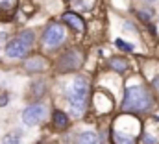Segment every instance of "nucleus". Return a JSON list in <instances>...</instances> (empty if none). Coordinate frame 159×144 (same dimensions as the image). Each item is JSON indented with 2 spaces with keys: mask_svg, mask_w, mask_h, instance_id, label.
Instances as JSON below:
<instances>
[{
  "mask_svg": "<svg viewBox=\"0 0 159 144\" xmlns=\"http://www.w3.org/2000/svg\"><path fill=\"white\" fill-rule=\"evenodd\" d=\"M87 91H89V83L85 78L78 76L69 91V102H70V111L74 116H80L85 111V98H87Z\"/></svg>",
  "mask_w": 159,
  "mask_h": 144,
  "instance_id": "f257e3e1",
  "label": "nucleus"
},
{
  "mask_svg": "<svg viewBox=\"0 0 159 144\" xmlns=\"http://www.w3.org/2000/svg\"><path fill=\"white\" fill-rule=\"evenodd\" d=\"M24 69L28 72H41L46 69V61L41 57V56H34V57H30L26 63H24Z\"/></svg>",
  "mask_w": 159,
  "mask_h": 144,
  "instance_id": "6e6552de",
  "label": "nucleus"
},
{
  "mask_svg": "<svg viewBox=\"0 0 159 144\" xmlns=\"http://www.w3.org/2000/svg\"><path fill=\"white\" fill-rule=\"evenodd\" d=\"M4 144H20V137H19V133H17V131L7 133V135L4 137Z\"/></svg>",
  "mask_w": 159,
  "mask_h": 144,
  "instance_id": "4468645a",
  "label": "nucleus"
},
{
  "mask_svg": "<svg viewBox=\"0 0 159 144\" xmlns=\"http://www.w3.org/2000/svg\"><path fill=\"white\" fill-rule=\"evenodd\" d=\"M6 102H7V96H2V98H0V106H4Z\"/></svg>",
  "mask_w": 159,
  "mask_h": 144,
  "instance_id": "a211bd4d",
  "label": "nucleus"
},
{
  "mask_svg": "<svg viewBox=\"0 0 159 144\" xmlns=\"http://www.w3.org/2000/svg\"><path fill=\"white\" fill-rule=\"evenodd\" d=\"M115 44H117L119 48H122V50H126V52H131V50H133V44H128V43H124L122 39H117Z\"/></svg>",
  "mask_w": 159,
  "mask_h": 144,
  "instance_id": "dca6fc26",
  "label": "nucleus"
},
{
  "mask_svg": "<svg viewBox=\"0 0 159 144\" xmlns=\"http://www.w3.org/2000/svg\"><path fill=\"white\" fill-rule=\"evenodd\" d=\"M143 141H144V144H157L156 139H152V135H144V139H143Z\"/></svg>",
  "mask_w": 159,
  "mask_h": 144,
  "instance_id": "f3484780",
  "label": "nucleus"
},
{
  "mask_svg": "<svg viewBox=\"0 0 159 144\" xmlns=\"http://www.w3.org/2000/svg\"><path fill=\"white\" fill-rule=\"evenodd\" d=\"M17 4H19V0H0V9L9 13L17 7Z\"/></svg>",
  "mask_w": 159,
  "mask_h": 144,
  "instance_id": "9b49d317",
  "label": "nucleus"
},
{
  "mask_svg": "<svg viewBox=\"0 0 159 144\" xmlns=\"http://www.w3.org/2000/svg\"><path fill=\"white\" fill-rule=\"evenodd\" d=\"M63 20H65L72 30H76L78 34H83V32H85V24H83V20L80 19L78 15H74V13H65V15H63Z\"/></svg>",
  "mask_w": 159,
  "mask_h": 144,
  "instance_id": "0eeeda50",
  "label": "nucleus"
},
{
  "mask_svg": "<svg viewBox=\"0 0 159 144\" xmlns=\"http://www.w3.org/2000/svg\"><path fill=\"white\" fill-rule=\"evenodd\" d=\"M63 39H65V28L57 22H52L46 26V30L43 34V44L52 48V46H57Z\"/></svg>",
  "mask_w": 159,
  "mask_h": 144,
  "instance_id": "7ed1b4c3",
  "label": "nucleus"
},
{
  "mask_svg": "<svg viewBox=\"0 0 159 144\" xmlns=\"http://www.w3.org/2000/svg\"><path fill=\"white\" fill-rule=\"evenodd\" d=\"M54 124H56L57 129H65V128L69 126V118H67V115L61 113V111H56V113H54Z\"/></svg>",
  "mask_w": 159,
  "mask_h": 144,
  "instance_id": "1a4fd4ad",
  "label": "nucleus"
},
{
  "mask_svg": "<svg viewBox=\"0 0 159 144\" xmlns=\"http://www.w3.org/2000/svg\"><path fill=\"white\" fill-rule=\"evenodd\" d=\"M46 116V107L43 104H34L22 111V122L26 126H35Z\"/></svg>",
  "mask_w": 159,
  "mask_h": 144,
  "instance_id": "20e7f679",
  "label": "nucleus"
},
{
  "mask_svg": "<svg viewBox=\"0 0 159 144\" xmlns=\"http://www.w3.org/2000/svg\"><path fill=\"white\" fill-rule=\"evenodd\" d=\"M124 109L128 111H144L152 106V98L150 94L143 89V87H129L124 94Z\"/></svg>",
  "mask_w": 159,
  "mask_h": 144,
  "instance_id": "f03ea898",
  "label": "nucleus"
},
{
  "mask_svg": "<svg viewBox=\"0 0 159 144\" xmlns=\"http://www.w3.org/2000/svg\"><path fill=\"white\" fill-rule=\"evenodd\" d=\"M81 65V56H80L76 50H70L67 52L61 59H59V70L67 72V70H74Z\"/></svg>",
  "mask_w": 159,
  "mask_h": 144,
  "instance_id": "39448f33",
  "label": "nucleus"
},
{
  "mask_svg": "<svg viewBox=\"0 0 159 144\" xmlns=\"http://www.w3.org/2000/svg\"><path fill=\"white\" fill-rule=\"evenodd\" d=\"M111 67L119 72H124L128 69V61H126V59H120V57L119 59H113V61H111Z\"/></svg>",
  "mask_w": 159,
  "mask_h": 144,
  "instance_id": "f8f14e48",
  "label": "nucleus"
},
{
  "mask_svg": "<svg viewBox=\"0 0 159 144\" xmlns=\"http://www.w3.org/2000/svg\"><path fill=\"white\" fill-rule=\"evenodd\" d=\"M115 139H117L119 144H133V137H128V135H120V133H117Z\"/></svg>",
  "mask_w": 159,
  "mask_h": 144,
  "instance_id": "2eb2a0df",
  "label": "nucleus"
},
{
  "mask_svg": "<svg viewBox=\"0 0 159 144\" xmlns=\"http://www.w3.org/2000/svg\"><path fill=\"white\" fill-rule=\"evenodd\" d=\"M98 142V137H96V133H93V131H87V133H81L78 139V144H96Z\"/></svg>",
  "mask_w": 159,
  "mask_h": 144,
  "instance_id": "9d476101",
  "label": "nucleus"
},
{
  "mask_svg": "<svg viewBox=\"0 0 159 144\" xmlns=\"http://www.w3.org/2000/svg\"><path fill=\"white\" fill-rule=\"evenodd\" d=\"M19 39H20L28 48H30V46L34 44V32H22V34L19 35Z\"/></svg>",
  "mask_w": 159,
  "mask_h": 144,
  "instance_id": "ddd939ff",
  "label": "nucleus"
},
{
  "mask_svg": "<svg viewBox=\"0 0 159 144\" xmlns=\"http://www.w3.org/2000/svg\"><path fill=\"white\" fill-rule=\"evenodd\" d=\"M26 52H28V46H26L19 37L13 39V41H9V43L6 44V56H7V57H13V59H17V57H24Z\"/></svg>",
  "mask_w": 159,
  "mask_h": 144,
  "instance_id": "423d86ee",
  "label": "nucleus"
}]
</instances>
